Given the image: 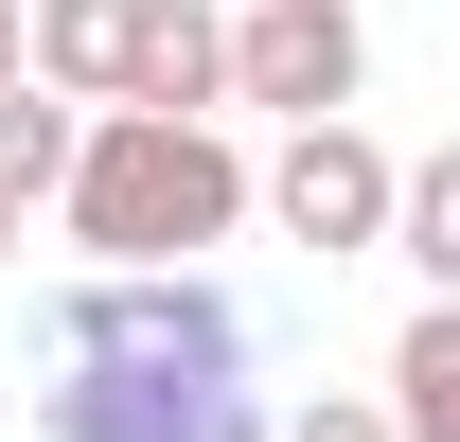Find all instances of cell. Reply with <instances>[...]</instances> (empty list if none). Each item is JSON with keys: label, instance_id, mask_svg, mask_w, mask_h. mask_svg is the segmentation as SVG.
<instances>
[{"label": "cell", "instance_id": "cell-8", "mask_svg": "<svg viewBox=\"0 0 460 442\" xmlns=\"http://www.w3.org/2000/svg\"><path fill=\"white\" fill-rule=\"evenodd\" d=\"M71 160H89V107H71L54 71H18L0 89V195H71Z\"/></svg>", "mask_w": 460, "mask_h": 442}, {"label": "cell", "instance_id": "cell-11", "mask_svg": "<svg viewBox=\"0 0 460 442\" xmlns=\"http://www.w3.org/2000/svg\"><path fill=\"white\" fill-rule=\"evenodd\" d=\"M18 71H36V0H0V89H18Z\"/></svg>", "mask_w": 460, "mask_h": 442}, {"label": "cell", "instance_id": "cell-10", "mask_svg": "<svg viewBox=\"0 0 460 442\" xmlns=\"http://www.w3.org/2000/svg\"><path fill=\"white\" fill-rule=\"evenodd\" d=\"M284 442H407V425L372 407V389H301V407H284Z\"/></svg>", "mask_w": 460, "mask_h": 442}, {"label": "cell", "instance_id": "cell-3", "mask_svg": "<svg viewBox=\"0 0 460 442\" xmlns=\"http://www.w3.org/2000/svg\"><path fill=\"white\" fill-rule=\"evenodd\" d=\"M390 195H407V160L390 142H354V107L337 124H284V160H266V213H284V248H390Z\"/></svg>", "mask_w": 460, "mask_h": 442}, {"label": "cell", "instance_id": "cell-1", "mask_svg": "<svg viewBox=\"0 0 460 442\" xmlns=\"http://www.w3.org/2000/svg\"><path fill=\"white\" fill-rule=\"evenodd\" d=\"M36 442H266V336L195 266L54 283L36 319Z\"/></svg>", "mask_w": 460, "mask_h": 442}, {"label": "cell", "instance_id": "cell-4", "mask_svg": "<svg viewBox=\"0 0 460 442\" xmlns=\"http://www.w3.org/2000/svg\"><path fill=\"white\" fill-rule=\"evenodd\" d=\"M372 36H354V0H248L230 18V107H284V124H337Z\"/></svg>", "mask_w": 460, "mask_h": 442}, {"label": "cell", "instance_id": "cell-9", "mask_svg": "<svg viewBox=\"0 0 460 442\" xmlns=\"http://www.w3.org/2000/svg\"><path fill=\"white\" fill-rule=\"evenodd\" d=\"M390 248H407L425 283H460V142H443V160H407V195H390Z\"/></svg>", "mask_w": 460, "mask_h": 442}, {"label": "cell", "instance_id": "cell-2", "mask_svg": "<svg viewBox=\"0 0 460 442\" xmlns=\"http://www.w3.org/2000/svg\"><path fill=\"white\" fill-rule=\"evenodd\" d=\"M230 230H248L230 124H177V107H107L89 124V160H71V248H107V266H195Z\"/></svg>", "mask_w": 460, "mask_h": 442}, {"label": "cell", "instance_id": "cell-6", "mask_svg": "<svg viewBox=\"0 0 460 442\" xmlns=\"http://www.w3.org/2000/svg\"><path fill=\"white\" fill-rule=\"evenodd\" d=\"M124 54H142V0H36V71L71 107H124Z\"/></svg>", "mask_w": 460, "mask_h": 442}, {"label": "cell", "instance_id": "cell-12", "mask_svg": "<svg viewBox=\"0 0 460 442\" xmlns=\"http://www.w3.org/2000/svg\"><path fill=\"white\" fill-rule=\"evenodd\" d=\"M0 248H18V195H0Z\"/></svg>", "mask_w": 460, "mask_h": 442}, {"label": "cell", "instance_id": "cell-7", "mask_svg": "<svg viewBox=\"0 0 460 442\" xmlns=\"http://www.w3.org/2000/svg\"><path fill=\"white\" fill-rule=\"evenodd\" d=\"M390 425L407 442H460V283H425V319L390 336Z\"/></svg>", "mask_w": 460, "mask_h": 442}, {"label": "cell", "instance_id": "cell-5", "mask_svg": "<svg viewBox=\"0 0 460 442\" xmlns=\"http://www.w3.org/2000/svg\"><path fill=\"white\" fill-rule=\"evenodd\" d=\"M124 107H177V124H213V107H230V18H213V0H142Z\"/></svg>", "mask_w": 460, "mask_h": 442}]
</instances>
